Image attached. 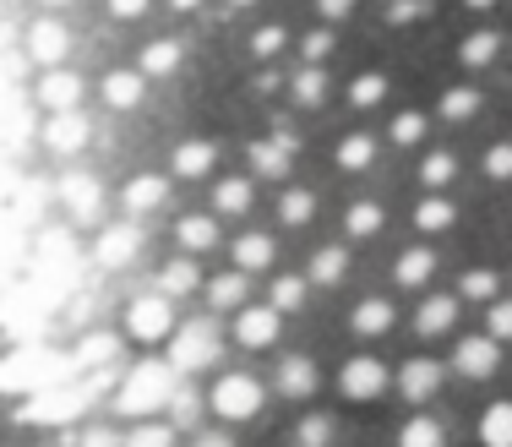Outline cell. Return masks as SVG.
Here are the masks:
<instances>
[{"mask_svg":"<svg viewBox=\"0 0 512 447\" xmlns=\"http://www.w3.org/2000/svg\"><path fill=\"white\" fill-rule=\"evenodd\" d=\"M88 447H120V442H115V437H109V431L99 426V431H88Z\"/></svg>","mask_w":512,"mask_h":447,"instance_id":"obj_55","label":"cell"},{"mask_svg":"<svg viewBox=\"0 0 512 447\" xmlns=\"http://www.w3.org/2000/svg\"><path fill=\"white\" fill-rule=\"evenodd\" d=\"M289 93H295V104H322L327 99V77H322V66H300L295 71V82H289Z\"/></svg>","mask_w":512,"mask_h":447,"instance_id":"obj_33","label":"cell"},{"mask_svg":"<svg viewBox=\"0 0 512 447\" xmlns=\"http://www.w3.org/2000/svg\"><path fill=\"white\" fill-rule=\"evenodd\" d=\"M120 447H175V426H137V431H126Z\"/></svg>","mask_w":512,"mask_h":447,"instance_id":"obj_46","label":"cell"},{"mask_svg":"<svg viewBox=\"0 0 512 447\" xmlns=\"http://www.w3.org/2000/svg\"><path fill=\"white\" fill-rule=\"evenodd\" d=\"M398 447H447V437H442V426L436 420H409L404 431H398Z\"/></svg>","mask_w":512,"mask_h":447,"instance_id":"obj_38","label":"cell"},{"mask_svg":"<svg viewBox=\"0 0 512 447\" xmlns=\"http://www.w3.org/2000/svg\"><path fill=\"white\" fill-rule=\"evenodd\" d=\"M474 431H480V442H485V447H512V398H502V404L485 409Z\"/></svg>","mask_w":512,"mask_h":447,"instance_id":"obj_22","label":"cell"},{"mask_svg":"<svg viewBox=\"0 0 512 447\" xmlns=\"http://www.w3.org/2000/svg\"><path fill=\"white\" fill-rule=\"evenodd\" d=\"M213 164H218V148H213V142H180L175 159H169V169H175V175H186V180L207 175Z\"/></svg>","mask_w":512,"mask_h":447,"instance_id":"obj_20","label":"cell"},{"mask_svg":"<svg viewBox=\"0 0 512 447\" xmlns=\"http://www.w3.org/2000/svg\"><path fill=\"white\" fill-rule=\"evenodd\" d=\"M485 333H491L496 344H507V338H512V300L507 295L491 300V311H485Z\"/></svg>","mask_w":512,"mask_h":447,"instance_id":"obj_44","label":"cell"},{"mask_svg":"<svg viewBox=\"0 0 512 447\" xmlns=\"http://www.w3.org/2000/svg\"><path fill=\"white\" fill-rule=\"evenodd\" d=\"M349 328H355L360 338H382L387 328H393V300L382 295H365L355 311H349Z\"/></svg>","mask_w":512,"mask_h":447,"instance_id":"obj_15","label":"cell"},{"mask_svg":"<svg viewBox=\"0 0 512 447\" xmlns=\"http://www.w3.org/2000/svg\"><path fill=\"white\" fill-rule=\"evenodd\" d=\"M202 404H207V398H197V393H186V388H175V393H169V426H175V431H197V415H202Z\"/></svg>","mask_w":512,"mask_h":447,"instance_id":"obj_31","label":"cell"},{"mask_svg":"<svg viewBox=\"0 0 512 447\" xmlns=\"http://www.w3.org/2000/svg\"><path fill=\"white\" fill-rule=\"evenodd\" d=\"M447 224H453V202L425 197L420 208H414V229H420V235H436V229H447Z\"/></svg>","mask_w":512,"mask_h":447,"instance_id":"obj_35","label":"cell"},{"mask_svg":"<svg viewBox=\"0 0 512 447\" xmlns=\"http://www.w3.org/2000/svg\"><path fill=\"white\" fill-rule=\"evenodd\" d=\"M273 257H278L273 235H240V240H235V268H240V273H262V268H273Z\"/></svg>","mask_w":512,"mask_h":447,"instance_id":"obj_19","label":"cell"},{"mask_svg":"<svg viewBox=\"0 0 512 447\" xmlns=\"http://www.w3.org/2000/svg\"><path fill=\"white\" fill-rule=\"evenodd\" d=\"M376 229H382V208H376V202H355V208L344 213V235L365 240V235H376Z\"/></svg>","mask_w":512,"mask_h":447,"instance_id":"obj_36","label":"cell"},{"mask_svg":"<svg viewBox=\"0 0 512 447\" xmlns=\"http://www.w3.org/2000/svg\"><path fill=\"white\" fill-rule=\"evenodd\" d=\"M453 175H458V159H453V153L436 148V153H425V159H420V186H425V191H442Z\"/></svg>","mask_w":512,"mask_h":447,"instance_id":"obj_32","label":"cell"},{"mask_svg":"<svg viewBox=\"0 0 512 447\" xmlns=\"http://www.w3.org/2000/svg\"><path fill=\"white\" fill-rule=\"evenodd\" d=\"M474 110H480V93L463 82V88H447L442 104H436V115L447 120V126H463V120H474Z\"/></svg>","mask_w":512,"mask_h":447,"instance_id":"obj_28","label":"cell"},{"mask_svg":"<svg viewBox=\"0 0 512 447\" xmlns=\"http://www.w3.org/2000/svg\"><path fill=\"white\" fill-rule=\"evenodd\" d=\"M126 333L137 338V344H158V338H169V333H175V295H164V289L137 295L126 306Z\"/></svg>","mask_w":512,"mask_h":447,"instance_id":"obj_3","label":"cell"},{"mask_svg":"<svg viewBox=\"0 0 512 447\" xmlns=\"http://www.w3.org/2000/svg\"><path fill=\"white\" fill-rule=\"evenodd\" d=\"M191 447H235V437H229V431H197Z\"/></svg>","mask_w":512,"mask_h":447,"instance_id":"obj_52","label":"cell"},{"mask_svg":"<svg viewBox=\"0 0 512 447\" xmlns=\"http://www.w3.org/2000/svg\"><path fill=\"white\" fill-rule=\"evenodd\" d=\"M180 66V44L175 39H148V50H142V77H169V71Z\"/></svg>","mask_w":512,"mask_h":447,"instance_id":"obj_30","label":"cell"},{"mask_svg":"<svg viewBox=\"0 0 512 447\" xmlns=\"http://www.w3.org/2000/svg\"><path fill=\"white\" fill-rule=\"evenodd\" d=\"M425 126H431V120H425L420 110H404V115L393 120V142H398V148H420V142H425Z\"/></svg>","mask_w":512,"mask_h":447,"instance_id":"obj_43","label":"cell"},{"mask_svg":"<svg viewBox=\"0 0 512 447\" xmlns=\"http://www.w3.org/2000/svg\"><path fill=\"white\" fill-rule=\"evenodd\" d=\"M436 273V257L425 246H414V251H404V257H398V268H393V279L404 284V289H420L425 279H431Z\"/></svg>","mask_w":512,"mask_h":447,"instance_id":"obj_29","label":"cell"},{"mask_svg":"<svg viewBox=\"0 0 512 447\" xmlns=\"http://www.w3.org/2000/svg\"><path fill=\"white\" fill-rule=\"evenodd\" d=\"M109 11H115V17H142L148 0H109Z\"/></svg>","mask_w":512,"mask_h":447,"instance_id":"obj_53","label":"cell"},{"mask_svg":"<svg viewBox=\"0 0 512 447\" xmlns=\"http://www.w3.org/2000/svg\"><path fill=\"white\" fill-rule=\"evenodd\" d=\"M251 169L262 180H284L289 175V148L284 142H251Z\"/></svg>","mask_w":512,"mask_h":447,"instance_id":"obj_26","label":"cell"},{"mask_svg":"<svg viewBox=\"0 0 512 447\" xmlns=\"http://www.w3.org/2000/svg\"><path fill=\"white\" fill-rule=\"evenodd\" d=\"M327 55H333V33H327V28H311L306 39H300V60H306V66H322Z\"/></svg>","mask_w":512,"mask_h":447,"instance_id":"obj_47","label":"cell"},{"mask_svg":"<svg viewBox=\"0 0 512 447\" xmlns=\"http://www.w3.org/2000/svg\"><path fill=\"white\" fill-rule=\"evenodd\" d=\"M387 99V77H376V71H365V77H355V88H349V104L355 110H371V104Z\"/></svg>","mask_w":512,"mask_h":447,"instance_id":"obj_41","label":"cell"},{"mask_svg":"<svg viewBox=\"0 0 512 447\" xmlns=\"http://www.w3.org/2000/svg\"><path fill=\"white\" fill-rule=\"evenodd\" d=\"M496 289H502V284H496V273L469 268V273H463V284H458V295H463V300H485V306H491V300H496Z\"/></svg>","mask_w":512,"mask_h":447,"instance_id":"obj_42","label":"cell"},{"mask_svg":"<svg viewBox=\"0 0 512 447\" xmlns=\"http://www.w3.org/2000/svg\"><path fill=\"white\" fill-rule=\"evenodd\" d=\"M142 82H148L142 71H109V77H104V99L115 104V110H131V104L142 99Z\"/></svg>","mask_w":512,"mask_h":447,"instance_id":"obj_27","label":"cell"},{"mask_svg":"<svg viewBox=\"0 0 512 447\" xmlns=\"http://www.w3.org/2000/svg\"><path fill=\"white\" fill-rule=\"evenodd\" d=\"M496 44H502L496 33H469V39L458 44V60H463V66H491V60H496Z\"/></svg>","mask_w":512,"mask_h":447,"instance_id":"obj_37","label":"cell"},{"mask_svg":"<svg viewBox=\"0 0 512 447\" xmlns=\"http://www.w3.org/2000/svg\"><path fill=\"white\" fill-rule=\"evenodd\" d=\"M453 328H458V300L453 295L420 300V311H414V333H420V338H447Z\"/></svg>","mask_w":512,"mask_h":447,"instance_id":"obj_10","label":"cell"},{"mask_svg":"<svg viewBox=\"0 0 512 447\" xmlns=\"http://www.w3.org/2000/svg\"><path fill=\"white\" fill-rule=\"evenodd\" d=\"M311 213H316V197H311V191H284V202H278V219H284L289 229L311 224Z\"/></svg>","mask_w":512,"mask_h":447,"instance_id":"obj_39","label":"cell"},{"mask_svg":"<svg viewBox=\"0 0 512 447\" xmlns=\"http://www.w3.org/2000/svg\"><path fill=\"white\" fill-rule=\"evenodd\" d=\"M109 355H115V338H109V333H93L88 344H82V360H88V366H93V360H109Z\"/></svg>","mask_w":512,"mask_h":447,"instance_id":"obj_51","label":"cell"},{"mask_svg":"<svg viewBox=\"0 0 512 447\" xmlns=\"http://www.w3.org/2000/svg\"><path fill=\"white\" fill-rule=\"evenodd\" d=\"M398 388H404V398L409 404H431L436 398V388L447 382V371H442V360H431V355H414V360H404L398 366Z\"/></svg>","mask_w":512,"mask_h":447,"instance_id":"obj_7","label":"cell"},{"mask_svg":"<svg viewBox=\"0 0 512 447\" xmlns=\"http://www.w3.org/2000/svg\"><path fill=\"white\" fill-rule=\"evenodd\" d=\"M39 99L50 104V110H71V104L82 99V82L71 77V71H50V77L39 82Z\"/></svg>","mask_w":512,"mask_h":447,"instance_id":"obj_25","label":"cell"},{"mask_svg":"<svg viewBox=\"0 0 512 447\" xmlns=\"http://www.w3.org/2000/svg\"><path fill=\"white\" fill-rule=\"evenodd\" d=\"M207 409H213L218 420H229V426H240V420H256V409H262V388H256V377H224L218 388H207Z\"/></svg>","mask_w":512,"mask_h":447,"instance_id":"obj_5","label":"cell"},{"mask_svg":"<svg viewBox=\"0 0 512 447\" xmlns=\"http://www.w3.org/2000/svg\"><path fill=\"white\" fill-rule=\"evenodd\" d=\"M39 6H66V0H39Z\"/></svg>","mask_w":512,"mask_h":447,"instance_id":"obj_59","label":"cell"},{"mask_svg":"<svg viewBox=\"0 0 512 447\" xmlns=\"http://www.w3.org/2000/svg\"><path fill=\"white\" fill-rule=\"evenodd\" d=\"M60 191H66V208L77 213V219H93V213H99V180L93 175H77V169H71V175L60 180Z\"/></svg>","mask_w":512,"mask_h":447,"instance_id":"obj_18","label":"cell"},{"mask_svg":"<svg viewBox=\"0 0 512 447\" xmlns=\"http://www.w3.org/2000/svg\"><path fill=\"white\" fill-rule=\"evenodd\" d=\"M485 175H491V180H512V142H496V148L485 153Z\"/></svg>","mask_w":512,"mask_h":447,"instance_id":"obj_48","label":"cell"},{"mask_svg":"<svg viewBox=\"0 0 512 447\" xmlns=\"http://www.w3.org/2000/svg\"><path fill=\"white\" fill-rule=\"evenodd\" d=\"M169 393H175V366L169 360H137L126 371V388L115 393V409L120 415H153V409L169 404Z\"/></svg>","mask_w":512,"mask_h":447,"instance_id":"obj_1","label":"cell"},{"mask_svg":"<svg viewBox=\"0 0 512 447\" xmlns=\"http://www.w3.org/2000/svg\"><path fill=\"white\" fill-rule=\"evenodd\" d=\"M273 382H278V393H284V398H311L316 393V366L306 355H284Z\"/></svg>","mask_w":512,"mask_h":447,"instance_id":"obj_14","label":"cell"},{"mask_svg":"<svg viewBox=\"0 0 512 447\" xmlns=\"http://www.w3.org/2000/svg\"><path fill=\"white\" fill-rule=\"evenodd\" d=\"M316 6H322V17H344V11L355 6V0H316Z\"/></svg>","mask_w":512,"mask_h":447,"instance_id":"obj_54","label":"cell"},{"mask_svg":"<svg viewBox=\"0 0 512 447\" xmlns=\"http://www.w3.org/2000/svg\"><path fill=\"white\" fill-rule=\"evenodd\" d=\"M278 317H284L278 306H240L235 338H240L246 349H273V344H278Z\"/></svg>","mask_w":512,"mask_h":447,"instance_id":"obj_8","label":"cell"},{"mask_svg":"<svg viewBox=\"0 0 512 447\" xmlns=\"http://www.w3.org/2000/svg\"><path fill=\"white\" fill-rule=\"evenodd\" d=\"M344 268H349L344 246H322V251L311 257V279H316V284H338V279H344Z\"/></svg>","mask_w":512,"mask_h":447,"instance_id":"obj_34","label":"cell"},{"mask_svg":"<svg viewBox=\"0 0 512 447\" xmlns=\"http://www.w3.org/2000/svg\"><path fill=\"white\" fill-rule=\"evenodd\" d=\"M251 202H256V186L246 175H224L213 186V213H224V219H240V213H251Z\"/></svg>","mask_w":512,"mask_h":447,"instance_id":"obj_12","label":"cell"},{"mask_svg":"<svg viewBox=\"0 0 512 447\" xmlns=\"http://www.w3.org/2000/svg\"><path fill=\"white\" fill-rule=\"evenodd\" d=\"M137 229H126V224H115V229H104L99 235V246H93V257L104 262V268H126L131 257H137Z\"/></svg>","mask_w":512,"mask_h":447,"instance_id":"obj_16","label":"cell"},{"mask_svg":"<svg viewBox=\"0 0 512 447\" xmlns=\"http://www.w3.org/2000/svg\"><path fill=\"white\" fill-rule=\"evenodd\" d=\"M327 437H333V420H327V415H306L295 426V442L300 447H327Z\"/></svg>","mask_w":512,"mask_h":447,"instance_id":"obj_45","label":"cell"},{"mask_svg":"<svg viewBox=\"0 0 512 447\" xmlns=\"http://www.w3.org/2000/svg\"><path fill=\"white\" fill-rule=\"evenodd\" d=\"M382 6H393V0H382Z\"/></svg>","mask_w":512,"mask_h":447,"instance_id":"obj_60","label":"cell"},{"mask_svg":"<svg viewBox=\"0 0 512 447\" xmlns=\"http://www.w3.org/2000/svg\"><path fill=\"white\" fill-rule=\"evenodd\" d=\"M425 11H431V0H393L387 17H393V22H414V17H425Z\"/></svg>","mask_w":512,"mask_h":447,"instance_id":"obj_50","label":"cell"},{"mask_svg":"<svg viewBox=\"0 0 512 447\" xmlns=\"http://www.w3.org/2000/svg\"><path fill=\"white\" fill-rule=\"evenodd\" d=\"M387 388H393V371L376 355H349L344 366H338V393H344L349 404H371V398H382Z\"/></svg>","mask_w":512,"mask_h":447,"instance_id":"obj_4","label":"cell"},{"mask_svg":"<svg viewBox=\"0 0 512 447\" xmlns=\"http://www.w3.org/2000/svg\"><path fill=\"white\" fill-rule=\"evenodd\" d=\"M218 360V322L197 317V322H180L175 338H169V366L175 371H207Z\"/></svg>","mask_w":512,"mask_h":447,"instance_id":"obj_2","label":"cell"},{"mask_svg":"<svg viewBox=\"0 0 512 447\" xmlns=\"http://www.w3.org/2000/svg\"><path fill=\"white\" fill-rule=\"evenodd\" d=\"M175 240H180V251H213L218 246V213H186V219L175 224Z\"/></svg>","mask_w":512,"mask_h":447,"instance_id":"obj_13","label":"cell"},{"mask_svg":"<svg viewBox=\"0 0 512 447\" xmlns=\"http://www.w3.org/2000/svg\"><path fill=\"white\" fill-rule=\"evenodd\" d=\"M469 6H474V11H491V6H496V0H469Z\"/></svg>","mask_w":512,"mask_h":447,"instance_id":"obj_57","label":"cell"},{"mask_svg":"<svg viewBox=\"0 0 512 447\" xmlns=\"http://www.w3.org/2000/svg\"><path fill=\"white\" fill-rule=\"evenodd\" d=\"M202 295H207V306L213 311H240L246 306V295H251V273H213V279L202 284Z\"/></svg>","mask_w":512,"mask_h":447,"instance_id":"obj_11","label":"cell"},{"mask_svg":"<svg viewBox=\"0 0 512 447\" xmlns=\"http://www.w3.org/2000/svg\"><path fill=\"white\" fill-rule=\"evenodd\" d=\"M197 284H202V273H197V262H191V257H175V262L158 268V289H164V295H191Z\"/></svg>","mask_w":512,"mask_h":447,"instance_id":"obj_24","label":"cell"},{"mask_svg":"<svg viewBox=\"0 0 512 447\" xmlns=\"http://www.w3.org/2000/svg\"><path fill=\"white\" fill-rule=\"evenodd\" d=\"M169 6H175V11H197L202 0H169Z\"/></svg>","mask_w":512,"mask_h":447,"instance_id":"obj_56","label":"cell"},{"mask_svg":"<svg viewBox=\"0 0 512 447\" xmlns=\"http://www.w3.org/2000/svg\"><path fill=\"white\" fill-rule=\"evenodd\" d=\"M306 295H311V284L300 279V273H284V279L273 284V306L278 311H300V306H306Z\"/></svg>","mask_w":512,"mask_h":447,"instance_id":"obj_40","label":"cell"},{"mask_svg":"<svg viewBox=\"0 0 512 447\" xmlns=\"http://www.w3.org/2000/svg\"><path fill=\"white\" fill-rule=\"evenodd\" d=\"M44 142H50L55 153L82 148V142H88V120H82V115H71V110H55V120L44 126Z\"/></svg>","mask_w":512,"mask_h":447,"instance_id":"obj_17","label":"cell"},{"mask_svg":"<svg viewBox=\"0 0 512 447\" xmlns=\"http://www.w3.org/2000/svg\"><path fill=\"white\" fill-rule=\"evenodd\" d=\"M229 6H256V0H229Z\"/></svg>","mask_w":512,"mask_h":447,"instance_id":"obj_58","label":"cell"},{"mask_svg":"<svg viewBox=\"0 0 512 447\" xmlns=\"http://www.w3.org/2000/svg\"><path fill=\"white\" fill-rule=\"evenodd\" d=\"M28 50H33V60H44V66H55L60 55H66V28L60 22H33V33H28Z\"/></svg>","mask_w":512,"mask_h":447,"instance_id":"obj_21","label":"cell"},{"mask_svg":"<svg viewBox=\"0 0 512 447\" xmlns=\"http://www.w3.org/2000/svg\"><path fill=\"white\" fill-rule=\"evenodd\" d=\"M371 159H376V137H371V131H349V137L338 142V169H349V175L371 169Z\"/></svg>","mask_w":512,"mask_h":447,"instance_id":"obj_23","label":"cell"},{"mask_svg":"<svg viewBox=\"0 0 512 447\" xmlns=\"http://www.w3.org/2000/svg\"><path fill=\"white\" fill-rule=\"evenodd\" d=\"M453 366H458V377L485 382V377H496V366H502V344H496L491 333H463L453 344Z\"/></svg>","mask_w":512,"mask_h":447,"instance_id":"obj_6","label":"cell"},{"mask_svg":"<svg viewBox=\"0 0 512 447\" xmlns=\"http://www.w3.org/2000/svg\"><path fill=\"white\" fill-rule=\"evenodd\" d=\"M169 202V180L164 175H137L126 180V191H120V208L131 213V219H148V213H158Z\"/></svg>","mask_w":512,"mask_h":447,"instance_id":"obj_9","label":"cell"},{"mask_svg":"<svg viewBox=\"0 0 512 447\" xmlns=\"http://www.w3.org/2000/svg\"><path fill=\"white\" fill-rule=\"evenodd\" d=\"M251 50L256 55H278V50H284V28H256L251 33Z\"/></svg>","mask_w":512,"mask_h":447,"instance_id":"obj_49","label":"cell"}]
</instances>
